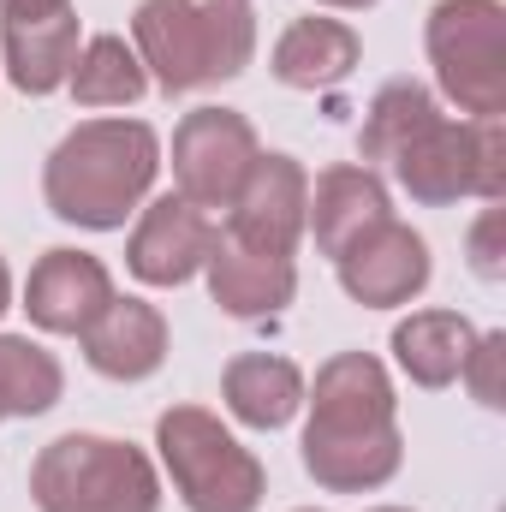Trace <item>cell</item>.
Masks as SVG:
<instances>
[{
  "mask_svg": "<svg viewBox=\"0 0 506 512\" xmlns=\"http://www.w3.org/2000/svg\"><path fill=\"white\" fill-rule=\"evenodd\" d=\"M310 423H304V471L328 495H370L399 477L405 441H399V399L370 352H334L316 387H304Z\"/></svg>",
  "mask_w": 506,
  "mask_h": 512,
  "instance_id": "6da1fadb",
  "label": "cell"
},
{
  "mask_svg": "<svg viewBox=\"0 0 506 512\" xmlns=\"http://www.w3.org/2000/svg\"><path fill=\"white\" fill-rule=\"evenodd\" d=\"M161 173V137L143 120H84L60 137L42 173V197L66 227L114 233L143 209Z\"/></svg>",
  "mask_w": 506,
  "mask_h": 512,
  "instance_id": "7a4b0ae2",
  "label": "cell"
},
{
  "mask_svg": "<svg viewBox=\"0 0 506 512\" xmlns=\"http://www.w3.org/2000/svg\"><path fill=\"white\" fill-rule=\"evenodd\" d=\"M131 42L167 96H191L251 66L256 12L251 0H143L131 12Z\"/></svg>",
  "mask_w": 506,
  "mask_h": 512,
  "instance_id": "3957f363",
  "label": "cell"
},
{
  "mask_svg": "<svg viewBox=\"0 0 506 512\" xmlns=\"http://www.w3.org/2000/svg\"><path fill=\"white\" fill-rule=\"evenodd\" d=\"M36 512H161V477L143 447L114 435H60L30 465Z\"/></svg>",
  "mask_w": 506,
  "mask_h": 512,
  "instance_id": "277c9868",
  "label": "cell"
},
{
  "mask_svg": "<svg viewBox=\"0 0 506 512\" xmlns=\"http://www.w3.org/2000/svg\"><path fill=\"white\" fill-rule=\"evenodd\" d=\"M161 465L191 512H256L268 495V477L256 453L203 405H173L155 417Z\"/></svg>",
  "mask_w": 506,
  "mask_h": 512,
  "instance_id": "5b68a950",
  "label": "cell"
},
{
  "mask_svg": "<svg viewBox=\"0 0 506 512\" xmlns=\"http://www.w3.org/2000/svg\"><path fill=\"white\" fill-rule=\"evenodd\" d=\"M393 179L411 203L447 209L459 197H506V131L501 120H429L399 155Z\"/></svg>",
  "mask_w": 506,
  "mask_h": 512,
  "instance_id": "8992f818",
  "label": "cell"
},
{
  "mask_svg": "<svg viewBox=\"0 0 506 512\" xmlns=\"http://www.w3.org/2000/svg\"><path fill=\"white\" fill-rule=\"evenodd\" d=\"M429 66L447 102L471 120L506 114V6L501 0H441L429 12Z\"/></svg>",
  "mask_w": 506,
  "mask_h": 512,
  "instance_id": "52a82bcc",
  "label": "cell"
},
{
  "mask_svg": "<svg viewBox=\"0 0 506 512\" xmlns=\"http://www.w3.org/2000/svg\"><path fill=\"white\" fill-rule=\"evenodd\" d=\"M262 155L256 126L233 108H191L179 131H173V179L179 197L197 209H227L251 173V161Z\"/></svg>",
  "mask_w": 506,
  "mask_h": 512,
  "instance_id": "ba28073f",
  "label": "cell"
},
{
  "mask_svg": "<svg viewBox=\"0 0 506 512\" xmlns=\"http://www.w3.org/2000/svg\"><path fill=\"white\" fill-rule=\"evenodd\" d=\"M304 209H310V179L292 155H256L239 197L227 203V239L245 251L292 256L304 239Z\"/></svg>",
  "mask_w": 506,
  "mask_h": 512,
  "instance_id": "9c48e42d",
  "label": "cell"
},
{
  "mask_svg": "<svg viewBox=\"0 0 506 512\" xmlns=\"http://www.w3.org/2000/svg\"><path fill=\"white\" fill-rule=\"evenodd\" d=\"M334 268H340L346 298H358L364 310H393L429 286V245H423V233H411L405 221L387 215L334 256Z\"/></svg>",
  "mask_w": 506,
  "mask_h": 512,
  "instance_id": "30bf717a",
  "label": "cell"
},
{
  "mask_svg": "<svg viewBox=\"0 0 506 512\" xmlns=\"http://www.w3.org/2000/svg\"><path fill=\"white\" fill-rule=\"evenodd\" d=\"M221 245V227L209 209L185 203V197H155L143 215H137V233L126 245V268L143 286H185L209 251Z\"/></svg>",
  "mask_w": 506,
  "mask_h": 512,
  "instance_id": "8fae6325",
  "label": "cell"
},
{
  "mask_svg": "<svg viewBox=\"0 0 506 512\" xmlns=\"http://www.w3.org/2000/svg\"><path fill=\"white\" fill-rule=\"evenodd\" d=\"M114 298V274L108 262L90 251H48L30 280H24V316L42 328V334H84Z\"/></svg>",
  "mask_w": 506,
  "mask_h": 512,
  "instance_id": "7c38bea8",
  "label": "cell"
},
{
  "mask_svg": "<svg viewBox=\"0 0 506 512\" xmlns=\"http://www.w3.org/2000/svg\"><path fill=\"white\" fill-rule=\"evenodd\" d=\"M84 358L108 382H149L167 364V316L143 298H108V310L78 334Z\"/></svg>",
  "mask_w": 506,
  "mask_h": 512,
  "instance_id": "4fadbf2b",
  "label": "cell"
},
{
  "mask_svg": "<svg viewBox=\"0 0 506 512\" xmlns=\"http://www.w3.org/2000/svg\"><path fill=\"white\" fill-rule=\"evenodd\" d=\"M203 274H209V298H215L227 316H239V322L280 316V310L292 304V292H298L292 256L245 251V245H233V239H221V245L209 251Z\"/></svg>",
  "mask_w": 506,
  "mask_h": 512,
  "instance_id": "5bb4252c",
  "label": "cell"
},
{
  "mask_svg": "<svg viewBox=\"0 0 506 512\" xmlns=\"http://www.w3.org/2000/svg\"><path fill=\"white\" fill-rule=\"evenodd\" d=\"M387 215H393L387 185H381L370 167L340 161V167H328V173L316 179L310 209H304V227L316 233V251H322V256H340L358 233H370V227L387 221Z\"/></svg>",
  "mask_w": 506,
  "mask_h": 512,
  "instance_id": "9a60e30c",
  "label": "cell"
},
{
  "mask_svg": "<svg viewBox=\"0 0 506 512\" xmlns=\"http://www.w3.org/2000/svg\"><path fill=\"white\" fill-rule=\"evenodd\" d=\"M0 60H6L12 90L54 96L78 66V12L66 6V12H48V18H6Z\"/></svg>",
  "mask_w": 506,
  "mask_h": 512,
  "instance_id": "2e32d148",
  "label": "cell"
},
{
  "mask_svg": "<svg viewBox=\"0 0 506 512\" xmlns=\"http://www.w3.org/2000/svg\"><path fill=\"white\" fill-rule=\"evenodd\" d=\"M364 42L340 18H292L274 42V78L292 90H334L352 78Z\"/></svg>",
  "mask_w": 506,
  "mask_h": 512,
  "instance_id": "e0dca14e",
  "label": "cell"
},
{
  "mask_svg": "<svg viewBox=\"0 0 506 512\" xmlns=\"http://www.w3.org/2000/svg\"><path fill=\"white\" fill-rule=\"evenodd\" d=\"M477 346V328L459 310H411L393 328V364L417 387H453Z\"/></svg>",
  "mask_w": 506,
  "mask_h": 512,
  "instance_id": "ac0fdd59",
  "label": "cell"
},
{
  "mask_svg": "<svg viewBox=\"0 0 506 512\" xmlns=\"http://www.w3.org/2000/svg\"><path fill=\"white\" fill-rule=\"evenodd\" d=\"M221 399L245 429H280L304 405V370L292 358H274V352H245L227 364Z\"/></svg>",
  "mask_w": 506,
  "mask_h": 512,
  "instance_id": "d6986e66",
  "label": "cell"
},
{
  "mask_svg": "<svg viewBox=\"0 0 506 512\" xmlns=\"http://www.w3.org/2000/svg\"><path fill=\"white\" fill-rule=\"evenodd\" d=\"M66 90H72L78 108H131V102H143L149 72H143L137 48H126V36H90L78 48V66H72Z\"/></svg>",
  "mask_w": 506,
  "mask_h": 512,
  "instance_id": "ffe728a7",
  "label": "cell"
},
{
  "mask_svg": "<svg viewBox=\"0 0 506 512\" xmlns=\"http://www.w3.org/2000/svg\"><path fill=\"white\" fill-rule=\"evenodd\" d=\"M429 120H441V108H435V90L429 84H417V78H393V84H381L376 102L364 108V131H358V155L364 161H393L417 131L429 126Z\"/></svg>",
  "mask_w": 506,
  "mask_h": 512,
  "instance_id": "44dd1931",
  "label": "cell"
},
{
  "mask_svg": "<svg viewBox=\"0 0 506 512\" xmlns=\"http://www.w3.org/2000/svg\"><path fill=\"white\" fill-rule=\"evenodd\" d=\"M66 393V370L54 352H42L24 334H0V423L6 417H42Z\"/></svg>",
  "mask_w": 506,
  "mask_h": 512,
  "instance_id": "7402d4cb",
  "label": "cell"
},
{
  "mask_svg": "<svg viewBox=\"0 0 506 512\" xmlns=\"http://www.w3.org/2000/svg\"><path fill=\"white\" fill-rule=\"evenodd\" d=\"M501 364H506V334H477V346H471V358H465V382H471V393L489 405V411H501L506 393H501Z\"/></svg>",
  "mask_w": 506,
  "mask_h": 512,
  "instance_id": "603a6c76",
  "label": "cell"
},
{
  "mask_svg": "<svg viewBox=\"0 0 506 512\" xmlns=\"http://www.w3.org/2000/svg\"><path fill=\"white\" fill-rule=\"evenodd\" d=\"M501 233H506V209H489L483 221H477V233H471V268L483 274V280H501Z\"/></svg>",
  "mask_w": 506,
  "mask_h": 512,
  "instance_id": "cb8c5ba5",
  "label": "cell"
},
{
  "mask_svg": "<svg viewBox=\"0 0 506 512\" xmlns=\"http://www.w3.org/2000/svg\"><path fill=\"white\" fill-rule=\"evenodd\" d=\"M72 0H0V18H48V12H66Z\"/></svg>",
  "mask_w": 506,
  "mask_h": 512,
  "instance_id": "d4e9b609",
  "label": "cell"
},
{
  "mask_svg": "<svg viewBox=\"0 0 506 512\" xmlns=\"http://www.w3.org/2000/svg\"><path fill=\"white\" fill-rule=\"evenodd\" d=\"M12 310V274H6V262H0V316Z\"/></svg>",
  "mask_w": 506,
  "mask_h": 512,
  "instance_id": "484cf974",
  "label": "cell"
},
{
  "mask_svg": "<svg viewBox=\"0 0 506 512\" xmlns=\"http://www.w3.org/2000/svg\"><path fill=\"white\" fill-rule=\"evenodd\" d=\"M322 6H346V12H358V6H376V0H322Z\"/></svg>",
  "mask_w": 506,
  "mask_h": 512,
  "instance_id": "4316f807",
  "label": "cell"
},
{
  "mask_svg": "<svg viewBox=\"0 0 506 512\" xmlns=\"http://www.w3.org/2000/svg\"><path fill=\"white\" fill-rule=\"evenodd\" d=\"M370 512H411V507H370Z\"/></svg>",
  "mask_w": 506,
  "mask_h": 512,
  "instance_id": "83f0119b",
  "label": "cell"
},
{
  "mask_svg": "<svg viewBox=\"0 0 506 512\" xmlns=\"http://www.w3.org/2000/svg\"><path fill=\"white\" fill-rule=\"evenodd\" d=\"M310 512H316V507H310Z\"/></svg>",
  "mask_w": 506,
  "mask_h": 512,
  "instance_id": "f1b7e54d",
  "label": "cell"
}]
</instances>
